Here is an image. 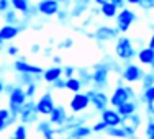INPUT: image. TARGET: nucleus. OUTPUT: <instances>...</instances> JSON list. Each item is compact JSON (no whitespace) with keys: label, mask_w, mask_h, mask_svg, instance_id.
I'll list each match as a JSON object with an SVG mask.
<instances>
[{"label":"nucleus","mask_w":154,"mask_h":139,"mask_svg":"<svg viewBox=\"0 0 154 139\" xmlns=\"http://www.w3.org/2000/svg\"><path fill=\"white\" fill-rule=\"evenodd\" d=\"M128 100H136V93H134L133 87L125 85V83H118L113 89L112 95H110V107L112 108H118L123 103H126Z\"/></svg>","instance_id":"obj_1"},{"label":"nucleus","mask_w":154,"mask_h":139,"mask_svg":"<svg viewBox=\"0 0 154 139\" xmlns=\"http://www.w3.org/2000/svg\"><path fill=\"white\" fill-rule=\"evenodd\" d=\"M138 51L134 49V44L128 36H118L115 43V54L118 59H122L125 62H131L133 57H136Z\"/></svg>","instance_id":"obj_2"},{"label":"nucleus","mask_w":154,"mask_h":139,"mask_svg":"<svg viewBox=\"0 0 154 139\" xmlns=\"http://www.w3.org/2000/svg\"><path fill=\"white\" fill-rule=\"evenodd\" d=\"M110 79V69L105 62H98L92 67V89L95 90H105L108 87Z\"/></svg>","instance_id":"obj_3"},{"label":"nucleus","mask_w":154,"mask_h":139,"mask_svg":"<svg viewBox=\"0 0 154 139\" xmlns=\"http://www.w3.org/2000/svg\"><path fill=\"white\" fill-rule=\"evenodd\" d=\"M28 101V97L25 93V89L20 85H15V89L8 93V110L13 116H18L23 108V105Z\"/></svg>","instance_id":"obj_4"},{"label":"nucleus","mask_w":154,"mask_h":139,"mask_svg":"<svg viewBox=\"0 0 154 139\" xmlns=\"http://www.w3.org/2000/svg\"><path fill=\"white\" fill-rule=\"evenodd\" d=\"M87 97L90 100V105L95 111L102 113L105 108L110 107V97L105 93V90H95V89H89L87 90Z\"/></svg>","instance_id":"obj_5"},{"label":"nucleus","mask_w":154,"mask_h":139,"mask_svg":"<svg viewBox=\"0 0 154 139\" xmlns=\"http://www.w3.org/2000/svg\"><path fill=\"white\" fill-rule=\"evenodd\" d=\"M143 75H144V71H143L138 64H133V62H125V65H123V69H122V79H123V82H126L128 85L136 83V82H141Z\"/></svg>","instance_id":"obj_6"},{"label":"nucleus","mask_w":154,"mask_h":139,"mask_svg":"<svg viewBox=\"0 0 154 139\" xmlns=\"http://www.w3.org/2000/svg\"><path fill=\"white\" fill-rule=\"evenodd\" d=\"M38 110H36V101L35 100H28L26 103L23 105V108H21L20 115H18V121L21 124H25V126H28V124H36L38 123Z\"/></svg>","instance_id":"obj_7"},{"label":"nucleus","mask_w":154,"mask_h":139,"mask_svg":"<svg viewBox=\"0 0 154 139\" xmlns=\"http://www.w3.org/2000/svg\"><path fill=\"white\" fill-rule=\"evenodd\" d=\"M115 20H116V26H115L116 30L120 33H126V31H130V28L136 21V13L131 8H122Z\"/></svg>","instance_id":"obj_8"},{"label":"nucleus","mask_w":154,"mask_h":139,"mask_svg":"<svg viewBox=\"0 0 154 139\" xmlns=\"http://www.w3.org/2000/svg\"><path fill=\"white\" fill-rule=\"evenodd\" d=\"M90 107V100L87 97L85 92H80V93H74L69 101V108L74 115H82L84 111H87Z\"/></svg>","instance_id":"obj_9"},{"label":"nucleus","mask_w":154,"mask_h":139,"mask_svg":"<svg viewBox=\"0 0 154 139\" xmlns=\"http://www.w3.org/2000/svg\"><path fill=\"white\" fill-rule=\"evenodd\" d=\"M54 108H56V103H54V98H53V93L51 92L43 93L36 100V110H38V113L41 116H48L49 118V115L53 113Z\"/></svg>","instance_id":"obj_10"},{"label":"nucleus","mask_w":154,"mask_h":139,"mask_svg":"<svg viewBox=\"0 0 154 139\" xmlns=\"http://www.w3.org/2000/svg\"><path fill=\"white\" fill-rule=\"evenodd\" d=\"M120 31L115 26H108V25H102L97 30L94 31V38L100 43H107V41H113V39H118Z\"/></svg>","instance_id":"obj_11"},{"label":"nucleus","mask_w":154,"mask_h":139,"mask_svg":"<svg viewBox=\"0 0 154 139\" xmlns=\"http://www.w3.org/2000/svg\"><path fill=\"white\" fill-rule=\"evenodd\" d=\"M13 69H15L17 74H31V75H43L45 69L39 67V65H33L30 64L26 59L20 57L18 61L13 62Z\"/></svg>","instance_id":"obj_12"},{"label":"nucleus","mask_w":154,"mask_h":139,"mask_svg":"<svg viewBox=\"0 0 154 139\" xmlns=\"http://www.w3.org/2000/svg\"><path fill=\"white\" fill-rule=\"evenodd\" d=\"M139 126H141V115L139 113H134V115L128 116V118H123V121H122V128L126 131L128 139L136 136Z\"/></svg>","instance_id":"obj_13"},{"label":"nucleus","mask_w":154,"mask_h":139,"mask_svg":"<svg viewBox=\"0 0 154 139\" xmlns=\"http://www.w3.org/2000/svg\"><path fill=\"white\" fill-rule=\"evenodd\" d=\"M100 119L107 124L108 128L122 126V121H123V118L120 116V113L116 111V108H112V107L105 108L103 111L100 113Z\"/></svg>","instance_id":"obj_14"},{"label":"nucleus","mask_w":154,"mask_h":139,"mask_svg":"<svg viewBox=\"0 0 154 139\" xmlns=\"http://www.w3.org/2000/svg\"><path fill=\"white\" fill-rule=\"evenodd\" d=\"M67 110L66 107H62V105H56V108L53 110V113L49 115V118H48V121L53 124L54 128H59V126H64L66 121H67Z\"/></svg>","instance_id":"obj_15"},{"label":"nucleus","mask_w":154,"mask_h":139,"mask_svg":"<svg viewBox=\"0 0 154 139\" xmlns=\"http://www.w3.org/2000/svg\"><path fill=\"white\" fill-rule=\"evenodd\" d=\"M36 8H38V13H41L45 17H54V15H57L61 7L56 0H39L36 3Z\"/></svg>","instance_id":"obj_16"},{"label":"nucleus","mask_w":154,"mask_h":139,"mask_svg":"<svg viewBox=\"0 0 154 139\" xmlns=\"http://www.w3.org/2000/svg\"><path fill=\"white\" fill-rule=\"evenodd\" d=\"M25 30V26H13V25H3L2 28H0V39H2L3 43L7 41H12V39H15L18 35H20V31Z\"/></svg>","instance_id":"obj_17"},{"label":"nucleus","mask_w":154,"mask_h":139,"mask_svg":"<svg viewBox=\"0 0 154 139\" xmlns=\"http://www.w3.org/2000/svg\"><path fill=\"white\" fill-rule=\"evenodd\" d=\"M62 77V67L61 65H53V67L49 69H45V72H43L41 79L45 80L46 83H49V85H53L56 80H59Z\"/></svg>","instance_id":"obj_18"},{"label":"nucleus","mask_w":154,"mask_h":139,"mask_svg":"<svg viewBox=\"0 0 154 139\" xmlns=\"http://www.w3.org/2000/svg\"><path fill=\"white\" fill-rule=\"evenodd\" d=\"M138 108H139V101H136V100H128L126 103H123L122 107L116 108V111L120 113V116H122V118H128V116L138 113Z\"/></svg>","instance_id":"obj_19"},{"label":"nucleus","mask_w":154,"mask_h":139,"mask_svg":"<svg viewBox=\"0 0 154 139\" xmlns=\"http://www.w3.org/2000/svg\"><path fill=\"white\" fill-rule=\"evenodd\" d=\"M136 57L139 61V64L141 65H151V62L154 61V51L151 47H141V49L136 53Z\"/></svg>","instance_id":"obj_20"},{"label":"nucleus","mask_w":154,"mask_h":139,"mask_svg":"<svg viewBox=\"0 0 154 139\" xmlns=\"http://www.w3.org/2000/svg\"><path fill=\"white\" fill-rule=\"evenodd\" d=\"M77 74V79L82 82L84 87H87V89H92V71L87 67H79L75 71Z\"/></svg>","instance_id":"obj_21"},{"label":"nucleus","mask_w":154,"mask_h":139,"mask_svg":"<svg viewBox=\"0 0 154 139\" xmlns=\"http://www.w3.org/2000/svg\"><path fill=\"white\" fill-rule=\"evenodd\" d=\"M41 80V75H31V74H17V85L20 87H26L30 83H38Z\"/></svg>","instance_id":"obj_22"},{"label":"nucleus","mask_w":154,"mask_h":139,"mask_svg":"<svg viewBox=\"0 0 154 139\" xmlns=\"http://www.w3.org/2000/svg\"><path fill=\"white\" fill-rule=\"evenodd\" d=\"M118 12H120V10L116 8L112 2H105V3H102V5H100V13L105 18H116Z\"/></svg>","instance_id":"obj_23"},{"label":"nucleus","mask_w":154,"mask_h":139,"mask_svg":"<svg viewBox=\"0 0 154 139\" xmlns=\"http://www.w3.org/2000/svg\"><path fill=\"white\" fill-rule=\"evenodd\" d=\"M92 133H94V131H92V126H87V124H84V126H77L75 129H72L69 136H74V137H79V139H87Z\"/></svg>","instance_id":"obj_24"},{"label":"nucleus","mask_w":154,"mask_h":139,"mask_svg":"<svg viewBox=\"0 0 154 139\" xmlns=\"http://www.w3.org/2000/svg\"><path fill=\"white\" fill-rule=\"evenodd\" d=\"M10 5L13 7V10L18 13H23V15H26L28 12H30L31 5L28 0H10Z\"/></svg>","instance_id":"obj_25"},{"label":"nucleus","mask_w":154,"mask_h":139,"mask_svg":"<svg viewBox=\"0 0 154 139\" xmlns=\"http://www.w3.org/2000/svg\"><path fill=\"white\" fill-rule=\"evenodd\" d=\"M66 89H67L69 92H72V93H80L82 89H84V85L77 77H72V79L66 80Z\"/></svg>","instance_id":"obj_26"},{"label":"nucleus","mask_w":154,"mask_h":139,"mask_svg":"<svg viewBox=\"0 0 154 139\" xmlns=\"http://www.w3.org/2000/svg\"><path fill=\"white\" fill-rule=\"evenodd\" d=\"M3 20H5V25H13V26H18V23H20L18 12H15L13 8L7 10V12L3 13Z\"/></svg>","instance_id":"obj_27"},{"label":"nucleus","mask_w":154,"mask_h":139,"mask_svg":"<svg viewBox=\"0 0 154 139\" xmlns=\"http://www.w3.org/2000/svg\"><path fill=\"white\" fill-rule=\"evenodd\" d=\"M105 134L110 137H118V139H128V134L126 131L123 129L122 126H115V128H107Z\"/></svg>","instance_id":"obj_28"},{"label":"nucleus","mask_w":154,"mask_h":139,"mask_svg":"<svg viewBox=\"0 0 154 139\" xmlns=\"http://www.w3.org/2000/svg\"><path fill=\"white\" fill-rule=\"evenodd\" d=\"M12 137L13 139H28V126L18 123L17 126H15V129H13Z\"/></svg>","instance_id":"obj_29"},{"label":"nucleus","mask_w":154,"mask_h":139,"mask_svg":"<svg viewBox=\"0 0 154 139\" xmlns=\"http://www.w3.org/2000/svg\"><path fill=\"white\" fill-rule=\"evenodd\" d=\"M139 98H141V103H149V101L154 100V85L149 87V89H144L141 90V95H139Z\"/></svg>","instance_id":"obj_30"},{"label":"nucleus","mask_w":154,"mask_h":139,"mask_svg":"<svg viewBox=\"0 0 154 139\" xmlns=\"http://www.w3.org/2000/svg\"><path fill=\"white\" fill-rule=\"evenodd\" d=\"M154 85V72L149 71V72H144V75H143V80H141V87L143 90L144 89H149V87Z\"/></svg>","instance_id":"obj_31"},{"label":"nucleus","mask_w":154,"mask_h":139,"mask_svg":"<svg viewBox=\"0 0 154 139\" xmlns=\"http://www.w3.org/2000/svg\"><path fill=\"white\" fill-rule=\"evenodd\" d=\"M146 139H154V116H148V123L144 128Z\"/></svg>","instance_id":"obj_32"},{"label":"nucleus","mask_w":154,"mask_h":139,"mask_svg":"<svg viewBox=\"0 0 154 139\" xmlns=\"http://www.w3.org/2000/svg\"><path fill=\"white\" fill-rule=\"evenodd\" d=\"M75 71L77 69L74 67V65H64V67H62V77H64L66 80L75 77Z\"/></svg>","instance_id":"obj_33"},{"label":"nucleus","mask_w":154,"mask_h":139,"mask_svg":"<svg viewBox=\"0 0 154 139\" xmlns=\"http://www.w3.org/2000/svg\"><path fill=\"white\" fill-rule=\"evenodd\" d=\"M36 90H38V83H36V82H35V83H30V85L25 87V93H26L28 100H33V98H35Z\"/></svg>","instance_id":"obj_34"},{"label":"nucleus","mask_w":154,"mask_h":139,"mask_svg":"<svg viewBox=\"0 0 154 139\" xmlns=\"http://www.w3.org/2000/svg\"><path fill=\"white\" fill-rule=\"evenodd\" d=\"M107 128L108 126L102 121V119H98L95 124H92V131H94V133H105V131H107Z\"/></svg>","instance_id":"obj_35"},{"label":"nucleus","mask_w":154,"mask_h":139,"mask_svg":"<svg viewBox=\"0 0 154 139\" xmlns=\"http://www.w3.org/2000/svg\"><path fill=\"white\" fill-rule=\"evenodd\" d=\"M12 111H10L8 108H0V121H8L10 118H12Z\"/></svg>","instance_id":"obj_36"},{"label":"nucleus","mask_w":154,"mask_h":139,"mask_svg":"<svg viewBox=\"0 0 154 139\" xmlns=\"http://www.w3.org/2000/svg\"><path fill=\"white\" fill-rule=\"evenodd\" d=\"M74 46V41H72L71 38H66L64 41H61L59 44H57V49H69V47Z\"/></svg>","instance_id":"obj_37"},{"label":"nucleus","mask_w":154,"mask_h":139,"mask_svg":"<svg viewBox=\"0 0 154 139\" xmlns=\"http://www.w3.org/2000/svg\"><path fill=\"white\" fill-rule=\"evenodd\" d=\"M139 7L143 10H152L154 8V0H141L139 2Z\"/></svg>","instance_id":"obj_38"},{"label":"nucleus","mask_w":154,"mask_h":139,"mask_svg":"<svg viewBox=\"0 0 154 139\" xmlns=\"http://www.w3.org/2000/svg\"><path fill=\"white\" fill-rule=\"evenodd\" d=\"M53 89H56V90L66 89V79H64V77H61L59 80H56V82L53 83Z\"/></svg>","instance_id":"obj_39"},{"label":"nucleus","mask_w":154,"mask_h":139,"mask_svg":"<svg viewBox=\"0 0 154 139\" xmlns=\"http://www.w3.org/2000/svg\"><path fill=\"white\" fill-rule=\"evenodd\" d=\"M18 53H20V49H18V46H15V44H10L8 47H7V54L8 56H18Z\"/></svg>","instance_id":"obj_40"},{"label":"nucleus","mask_w":154,"mask_h":139,"mask_svg":"<svg viewBox=\"0 0 154 139\" xmlns=\"http://www.w3.org/2000/svg\"><path fill=\"white\" fill-rule=\"evenodd\" d=\"M10 0H0V13H5L7 10H10Z\"/></svg>","instance_id":"obj_41"},{"label":"nucleus","mask_w":154,"mask_h":139,"mask_svg":"<svg viewBox=\"0 0 154 139\" xmlns=\"http://www.w3.org/2000/svg\"><path fill=\"white\" fill-rule=\"evenodd\" d=\"M67 17H71V12H67V10H59L57 12V18H59L61 21H64V20H67Z\"/></svg>","instance_id":"obj_42"},{"label":"nucleus","mask_w":154,"mask_h":139,"mask_svg":"<svg viewBox=\"0 0 154 139\" xmlns=\"http://www.w3.org/2000/svg\"><path fill=\"white\" fill-rule=\"evenodd\" d=\"M146 113H148V116H154V100L146 103Z\"/></svg>","instance_id":"obj_43"},{"label":"nucleus","mask_w":154,"mask_h":139,"mask_svg":"<svg viewBox=\"0 0 154 139\" xmlns=\"http://www.w3.org/2000/svg\"><path fill=\"white\" fill-rule=\"evenodd\" d=\"M108 2H112L113 5H115L116 8H118V10L125 8V3H126V2H125V0H108Z\"/></svg>","instance_id":"obj_44"},{"label":"nucleus","mask_w":154,"mask_h":139,"mask_svg":"<svg viewBox=\"0 0 154 139\" xmlns=\"http://www.w3.org/2000/svg\"><path fill=\"white\" fill-rule=\"evenodd\" d=\"M74 3H75V5H85V7H89L90 0H74Z\"/></svg>","instance_id":"obj_45"},{"label":"nucleus","mask_w":154,"mask_h":139,"mask_svg":"<svg viewBox=\"0 0 154 139\" xmlns=\"http://www.w3.org/2000/svg\"><path fill=\"white\" fill-rule=\"evenodd\" d=\"M15 85H17V83H15ZM15 85H12V83H7V85H5V92H3V93H7V95H8V93L12 92L13 89H15Z\"/></svg>","instance_id":"obj_46"},{"label":"nucleus","mask_w":154,"mask_h":139,"mask_svg":"<svg viewBox=\"0 0 154 139\" xmlns=\"http://www.w3.org/2000/svg\"><path fill=\"white\" fill-rule=\"evenodd\" d=\"M39 51H41V46H39V44H33V46H31V53H33V54L39 53Z\"/></svg>","instance_id":"obj_47"},{"label":"nucleus","mask_w":154,"mask_h":139,"mask_svg":"<svg viewBox=\"0 0 154 139\" xmlns=\"http://www.w3.org/2000/svg\"><path fill=\"white\" fill-rule=\"evenodd\" d=\"M148 47H151V49L154 51V33L151 35V38H149V41H148Z\"/></svg>","instance_id":"obj_48"},{"label":"nucleus","mask_w":154,"mask_h":139,"mask_svg":"<svg viewBox=\"0 0 154 139\" xmlns=\"http://www.w3.org/2000/svg\"><path fill=\"white\" fill-rule=\"evenodd\" d=\"M53 62H54V65H61L62 59H61L59 56H53Z\"/></svg>","instance_id":"obj_49"},{"label":"nucleus","mask_w":154,"mask_h":139,"mask_svg":"<svg viewBox=\"0 0 154 139\" xmlns=\"http://www.w3.org/2000/svg\"><path fill=\"white\" fill-rule=\"evenodd\" d=\"M7 128H8V124H7L5 121H0V133H3V131H5Z\"/></svg>","instance_id":"obj_50"},{"label":"nucleus","mask_w":154,"mask_h":139,"mask_svg":"<svg viewBox=\"0 0 154 139\" xmlns=\"http://www.w3.org/2000/svg\"><path fill=\"white\" fill-rule=\"evenodd\" d=\"M5 85H7V83L3 82L2 79H0V93H3V92H5Z\"/></svg>","instance_id":"obj_51"},{"label":"nucleus","mask_w":154,"mask_h":139,"mask_svg":"<svg viewBox=\"0 0 154 139\" xmlns=\"http://www.w3.org/2000/svg\"><path fill=\"white\" fill-rule=\"evenodd\" d=\"M126 3H130V5H139V2L141 0H125Z\"/></svg>","instance_id":"obj_52"},{"label":"nucleus","mask_w":154,"mask_h":139,"mask_svg":"<svg viewBox=\"0 0 154 139\" xmlns=\"http://www.w3.org/2000/svg\"><path fill=\"white\" fill-rule=\"evenodd\" d=\"M51 53H53L51 47H46V49H45V56H51Z\"/></svg>","instance_id":"obj_53"},{"label":"nucleus","mask_w":154,"mask_h":139,"mask_svg":"<svg viewBox=\"0 0 154 139\" xmlns=\"http://www.w3.org/2000/svg\"><path fill=\"white\" fill-rule=\"evenodd\" d=\"M95 3H98V5H102V3H105V2H108V0H94Z\"/></svg>","instance_id":"obj_54"},{"label":"nucleus","mask_w":154,"mask_h":139,"mask_svg":"<svg viewBox=\"0 0 154 139\" xmlns=\"http://www.w3.org/2000/svg\"><path fill=\"white\" fill-rule=\"evenodd\" d=\"M56 2H57V3H69L71 0H56Z\"/></svg>","instance_id":"obj_55"},{"label":"nucleus","mask_w":154,"mask_h":139,"mask_svg":"<svg viewBox=\"0 0 154 139\" xmlns=\"http://www.w3.org/2000/svg\"><path fill=\"white\" fill-rule=\"evenodd\" d=\"M62 139H79V137H74V136H64Z\"/></svg>","instance_id":"obj_56"},{"label":"nucleus","mask_w":154,"mask_h":139,"mask_svg":"<svg viewBox=\"0 0 154 139\" xmlns=\"http://www.w3.org/2000/svg\"><path fill=\"white\" fill-rule=\"evenodd\" d=\"M149 67H151V71H152V72H154V61H152V62H151V65H149Z\"/></svg>","instance_id":"obj_57"},{"label":"nucleus","mask_w":154,"mask_h":139,"mask_svg":"<svg viewBox=\"0 0 154 139\" xmlns=\"http://www.w3.org/2000/svg\"><path fill=\"white\" fill-rule=\"evenodd\" d=\"M2 47H3V41L0 39V51H2Z\"/></svg>","instance_id":"obj_58"},{"label":"nucleus","mask_w":154,"mask_h":139,"mask_svg":"<svg viewBox=\"0 0 154 139\" xmlns=\"http://www.w3.org/2000/svg\"><path fill=\"white\" fill-rule=\"evenodd\" d=\"M8 139H13V137H12V136H10V137H8Z\"/></svg>","instance_id":"obj_59"}]
</instances>
